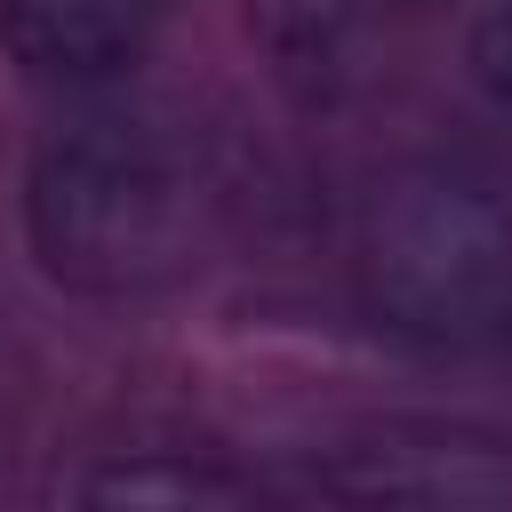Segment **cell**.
<instances>
[{
  "instance_id": "6da1fadb",
  "label": "cell",
  "mask_w": 512,
  "mask_h": 512,
  "mask_svg": "<svg viewBox=\"0 0 512 512\" xmlns=\"http://www.w3.org/2000/svg\"><path fill=\"white\" fill-rule=\"evenodd\" d=\"M224 176L168 112L96 104L40 136L24 168V240L72 296H160L208 264Z\"/></svg>"
},
{
  "instance_id": "7a4b0ae2",
  "label": "cell",
  "mask_w": 512,
  "mask_h": 512,
  "mask_svg": "<svg viewBox=\"0 0 512 512\" xmlns=\"http://www.w3.org/2000/svg\"><path fill=\"white\" fill-rule=\"evenodd\" d=\"M352 272L392 336H496L512 320V192L472 160H400L360 200Z\"/></svg>"
},
{
  "instance_id": "3957f363",
  "label": "cell",
  "mask_w": 512,
  "mask_h": 512,
  "mask_svg": "<svg viewBox=\"0 0 512 512\" xmlns=\"http://www.w3.org/2000/svg\"><path fill=\"white\" fill-rule=\"evenodd\" d=\"M176 0H0V56L48 96L120 88L168 32Z\"/></svg>"
},
{
  "instance_id": "277c9868",
  "label": "cell",
  "mask_w": 512,
  "mask_h": 512,
  "mask_svg": "<svg viewBox=\"0 0 512 512\" xmlns=\"http://www.w3.org/2000/svg\"><path fill=\"white\" fill-rule=\"evenodd\" d=\"M312 488L360 496V504H496V496H512V464H496L488 448L376 440V448H336L328 464H312Z\"/></svg>"
},
{
  "instance_id": "5b68a950",
  "label": "cell",
  "mask_w": 512,
  "mask_h": 512,
  "mask_svg": "<svg viewBox=\"0 0 512 512\" xmlns=\"http://www.w3.org/2000/svg\"><path fill=\"white\" fill-rule=\"evenodd\" d=\"M72 504H248L256 480L208 448H104L56 480Z\"/></svg>"
},
{
  "instance_id": "8992f818",
  "label": "cell",
  "mask_w": 512,
  "mask_h": 512,
  "mask_svg": "<svg viewBox=\"0 0 512 512\" xmlns=\"http://www.w3.org/2000/svg\"><path fill=\"white\" fill-rule=\"evenodd\" d=\"M464 72L496 120H512V0H488L464 32Z\"/></svg>"
},
{
  "instance_id": "52a82bcc",
  "label": "cell",
  "mask_w": 512,
  "mask_h": 512,
  "mask_svg": "<svg viewBox=\"0 0 512 512\" xmlns=\"http://www.w3.org/2000/svg\"><path fill=\"white\" fill-rule=\"evenodd\" d=\"M376 8H432V0H376Z\"/></svg>"
}]
</instances>
